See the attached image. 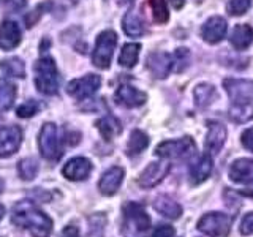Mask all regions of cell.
I'll return each instance as SVG.
<instances>
[{
    "instance_id": "obj_27",
    "label": "cell",
    "mask_w": 253,
    "mask_h": 237,
    "mask_svg": "<svg viewBox=\"0 0 253 237\" xmlns=\"http://www.w3.org/2000/svg\"><path fill=\"white\" fill-rule=\"evenodd\" d=\"M139 51H141V44L126 43L122 47L121 55H119V63H121L122 67H126V68L134 67L138 62V57H139Z\"/></svg>"
},
{
    "instance_id": "obj_46",
    "label": "cell",
    "mask_w": 253,
    "mask_h": 237,
    "mask_svg": "<svg viewBox=\"0 0 253 237\" xmlns=\"http://www.w3.org/2000/svg\"><path fill=\"white\" fill-rule=\"evenodd\" d=\"M73 2H76V0H73Z\"/></svg>"
},
{
    "instance_id": "obj_20",
    "label": "cell",
    "mask_w": 253,
    "mask_h": 237,
    "mask_svg": "<svg viewBox=\"0 0 253 237\" xmlns=\"http://www.w3.org/2000/svg\"><path fill=\"white\" fill-rule=\"evenodd\" d=\"M212 168H213L212 157L209 154L201 155L192 164V168H190V180H192V184L196 185V184H201V182H204L211 176Z\"/></svg>"
},
{
    "instance_id": "obj_8",
    "label": "cell",
    "mask_w": 253,
    "mask_h": 237,
    "mask_svg": "<svg viewBox=\"0 0 253 237\" xmlns=\"http://www.w3.org/2000/svg\"><path fill=\"white\" fill-rule=\"evenodd\" d=\"M101 78L98 75H85L83 78L73 79L67 85V92L76 100H85L100 89Z\"/></svg>"
},
{
    "instance_id": "obj_31",
    "label": "cell",
    "mask_w": 253,
    "mask_h": 237,
    "mask_svg": "<svg viewBox=\"0 0 253 237\" xmlns=\"http://www.w3.org/2000/svg\"><path fill=\"white\" fill-rule=\"evenodd\" d=\"M0 67L5 71L6 75L10 76H16V78H22L24 73H26V68H24V63L21 59H6L0 63Z\"/></svg>"
},
{
    "instance_id": "obj_13",
    "label": "cell",
    "mask_w": 253,
    "mask_h": 237,
    "mask_svg": "<svg viewBox=\"0 0 253 237\" xmlns=\"http://www.w3.org/2000/svg\"><path fill=\"white\" fill-rule=\"evenodd\" d=\"M114 98H116V103H119L121 106L138 108V106H142L147 101V95L144 92L138 90L136 87L124 84L116 90Z\"/></svg>"
},
{
    "instance_id": "obj_21",
    "label": "cell",
    "mask_w": 253,
    "mask_h": 237,
    "mask_svg": "<svg viewBox=\"0 0 253 237\" xmlns=\"http://www.w3.org/2000/svg\"><path fill=\"white\" fill-rule=\"evenodd\" d=\"M229 43L236 51H245L253 43V27L249 24H237L231 32Z\"/></svg>"
},
{
    "instance_id": "obj_40",
    "label": "cell",
    "mask_w": 253,
    "mask_h": 237,
    "mask_svg": "<svg viewBox=\"0 0 253 237\" xmlns=\"http://www.w3.org/2000/svg\"><path fill=\"white\" fill-rule=\"evenodd\" d=\"M60 237H79V231L75 226H67V228H63V231L60 233Z\"/></svg>"
},
{
    "instance_id": "obj_3",
    "label": "cell",
    "mask_w": 253,
    "mask_h": 237,
    "mask_svg": "<svg viewBox=\"0 0 253 237\" xmlns=\"http://www.w3.org/2000/svg\"><path fill=\"white\" fill-rule=\"evenodd\" d=\"M195 141L190 136L174 141H163L155 149V155H158L160 158H166V160H179V158L184 160V158L195 155Z\"/></svg>"
},
{
    "instance_id": "obj_14",
    "label": "cell",
    "mask_w": 253,
    "mask_h": 237,
    "mask_svg": "<svg viewBox=\"0 0 253 237\" xmlns=\"http://www.w3.org/2000/svg\"><path fill=\"white\" fill-rule=\"evenodd\" d=\"M147 68L157 79H165L174 68V57L166 52H152L147 57Z\"/></svg>"
},
{
    "instance_id": "obj_10",
    "label": "cell",
    "mask_w": 253,
    "mask_h": 237,
    "mask_svg": "<svg viewBox=\"0 0 253 237\" xmlns=\"http://www.w3.org/2000/svg\"><path fill=\"white\" fill-rule=\"evenodd\" d=\"M226 30H228L226 21L221 16H212V18H209L204 22V26L201 29V35L206 43L217 44L225 38Z\"/></svg>"
},
{
    "instance_id": "obj_2",
    "label": "cell",
    "mask_w": 253,
    "mask_h": 237,
    "mask_svg": "<svg viewBox=\"0 0 253 237\" xmlns=\"http://www.w3.org/2000/svg\"><path fill=\"white\" fill-rule=\"evenodd\" d=\"M37 90L43 95H55L59 90V73L51 57H42L34 67Z\"/></svg>"
},
{
    "instance_id": "obj_24",
    "label": "cell",
    "mask_w": 253,
    "mask_h": 237,
    "mask_svg": "<svg viewBox=\"0 0 253 237\" xmlns=\"http://www.w3.org/2000/svg\"><path fill=\"white\" fill-rule=\"evenodd\" d=\"M97 128L101 133V136L105 141H113L114 136H117L119 133L122 131L121 122L117 120L114 116H105L101 117L100 120H97Z\"/></svg>"
},
{
    "instance_id": "obj_5",
    "label": "cell",
    "mask_w": 253,
    "mask_h": 237,
    "mask_svg": "<svg viewBox=\"0 0 253 237\" xmlns=\"http://www.w3.org/2000/svg\"><path fill=\"white\" fill-rule=\"evenodd\" d=\"M117 44V35L114 30H105L101 32L95 43V49L92 54V62L95 67H98L101 70L109 68L111 59Z\"/></svg>"
},
{
    "instance_id": "obj_41",
    "label": "cell",
    "mask_w": 253,
    "mask_h": 237,
    "mask_svg": "<svg viewBox=\"0 0 253 237\" xmlns=\"http://www.w3.org/2000/svg\"><path fill=\"white\" fill-rule=\"evenodd\" d=\"M239 193H241V195H244V196H250V198H253V182H252V184H249V187H247V188L241 190Z\"/></svg>"
},
{
    "instance_id": "obj_4",
    "label": "cell",
    "mask_w": 253,
    "mask_h": 237,
    "mask_svg": "<svg viewBox=\"0 0 253 237\" xmlns=\"http://www.w3.org/2000/svg\"><path fill=\"white\" fill-rule=\"evenodd\" d=\"M233 218L221 212H209L198 221L196 228L211 237H225L231 231Z\"/></svg>"
},
{
    "instance_id": "obj_15",
    "label": "cell",
    "mask_w": 253,
    "mask_h": 237,
    "mask_svg": "<svg viewBox=\"0 0 253 237\" xmlns=\"http://www.w3.org/2000/svg\"><path fill=\"white\" fill-rule=\"evenodd\" d=\"M90 172H92V163H90V160H87L84 157L71 158L62 169L63 177H67L68 180H73V182L87 179Z\"/></svg>"
},
{
    "instance_id": "obj_34",
    "label": "cell",
    "mask_w": 253,
    "mask_h": 237,
    "mask_svg": "<svg viewBox=\"0 0 253 237\" xmlns=\"http://www.w3.org/2000/svg\"><path fill=\"white\" fill-rule=\"evenodd\" d=\"M250 6H252V0H229L226 10L231 16H241L244 13H247L250 10Z\"/></svg>"
},
{
    "instance_id": "obj_43",
    "label": "cell",
    "mask_w": 253,
    "mask_h": 237,
    "mask_svg": "<svg viewBox=\"0 0 253 237\" xmlns=\"http://www.w3.org/2000/svg\"><path fill=\"white\" fill-rule=\"evenodd\" d=\"M134 0H117V3L121 5V6H125V5H130V3H133Z\"/></svg>"
},
{
    "instance_id": "obj_39",
    "label": "cell",
    "mask_w": 253,
    "mask_h": 237,
    "mask_svg": "<svg viewBox=\"0 0 253 237\" xmlns=\"http://www.w3.org/2000/svg\"><path fill=\"white\" fill-rule=\"evenodd\" d=\"M242 146L253 154V128H249L242 133Z\"/></svg>"
},
{
    "instance_id": "obj_29",
    "label": "cell",
    "mask_w": 253,
    "mask_h": 237,
    "mask_svg": "<svg viewBox=\"0 0 253 237\" xmlns=\"http://www.w3.org/2000/svg\"><path fill=\"white\" fill-rule=\"evenodd\" d=\"M229 118L236 123H245L253 118V105H233L229 108Z\"/></svg>"
},
{
    "instance_id": "obj_38",
    "label": "cell",
    "mask_w": 253,
    "mask_h": 237,
    "mask_svg": "<svg viewBox=\"0 0 253 237\" xmlns=\"http://www.w3.org/2000/svg\"><path fill=\"white\" fill-rule=\"evenodd\" d=\"M174 234H176V229L169 225H160L154 231V237H174Z\"/></svg>"
},
{
    "instance_id": "obj_45",
    "label": "cell",
    "mask_w": 253,
    "mask_h": 237,
    "mask_svg": "<svg viewBox=\"0 0 253 237\" xmlns=\"http://www.w3.org/2000/svg\"><path fill=\"white\" fill-rule=\"evenodd\" d=\"M3 187H5V184H3V180H2V179H0V193H2V192H3Z\"/></svg>"
},
{
    "instance_id": "obj_23",
    "label": "cell",
    "mask_w": 253,
    "mask_h": 237,
    "mask_svg": "<svg viewBox=\"0 0 253 237\" xmlns=\"http://www.w3.org/2000/svg\"><path fill=\"white\" fill-rule=\"evenodd\" d=\"M154 209L158 213H162L163 217H168L171 220H176V218H179L182 215V207L176 201H172L171 198H168V196L157 198L155 202H154Z\"/></svg>"
},
{
    "instance_id": "obj_7",
    "label": "cell",
    "mask_w": 253,
    "mask_h": 237,
    "mask_svg": "<svg viewBox=\"0 0 253 237\" xmlns=\"http://www.w3.org/2000/svg\"><path fill=\"white\" fill-rule=\"evenodd\" d=\"M223 87L233 105H253V81L229 78L223 81Z\"/></svg>"
},
{
    "instance_id": "obj_25",
    "label": "cell",
    "mask_w": 253,
    "mask_h": 237,
    "mask_svg": "<svg viewBox=\"0 0 253 237\" xmlns=\"http://www.w3.org/2000/svg\"><path fill=\"white\" fill-rule=\"evenodd\" d=\"M193 98H195V103L198 106L206 108L217 98V90H215V87L211 85V84H200V85L195 87Z\"/></svg>"
},
{
    "instance_id": "obj_35",
    "label": "cell",
    "mask_w": 253,
    "mask_h": 237,
    "mask_svg": "<svg viewBox=\"0 0 253 237\" xmlns=\"http://www.w3.org/2000/svg\"><path fill=\"white\" fill-rule=\"evenodd\" d=\"M40 103L38 101H35V100H27L24 105H21L19 108H18V116L21 117V118H29V117H32V116H35L38 111H40Z\"/></svg>"
},
{
    "instance_id": "obj_28",
    "label": "cell",
    "mask_w": 253,
    "mask_h": 237,
    "mask_svg": "<svg viewBox=\"0 0 253 237\" xmlns=\"http://www.w3.org/2000/svg\"><path fill=\"white\" fill-rule=\"evenodd\" d=\"M149 146V136L141 130H134L130 136L128 144H126V150H128V155H138L142 150Z\"/></svg>"
},
{
    "instance_id": "obj_26",
    "label": "cell",
    "mask_w": 253,
    "mask_h": 237,
    "mask_svg": "<svg viewBox=\"0 0 253 237\" xmlns=\"http://www.w3.org/2000/svg\"><path fill=\"white\" fill-rule=\"evenodd\" d=\"M16 87L8 79L0 78V111H8L14 103Z\"/></svg>"
},
{
    "instance_id": "obj_33",
    "label": "cell",
    "mask_w": 253,
    "mask_h": 237,
    "mask_svg": "<svg viewBox=\"0 0 253 237\" xmlns=\"http://www.w3.org/2000/svg\"><path fill=\"white\" fill-rule=\"evenodd\" d=\"M150 8H152L154 21L158 24H165L169 19L168 6H166L165 0H150Z\"/></svg>"
},
{
    "instance_id": "obj_16",
    "label": "cell",
    "mask_w": 253,
    "mask_h": 237,
    "mask_svg": "<svg viewBox=\"0 0 253 237\" xmlns=\"http://www.w3.org/2000/svg\"><path fill=\"white\" fill-rule=\"evenodd\" d=\"M21 43V29L14 21H3L0 24V47L11 51Z\"/></svg>"
},
{
    "instance_id": "obj_44",
    "label": "cell",
    "mask_w": 253,
    "mask_h": 237,
    "mask_svg": "<svg viewBox=\"0 0 253 237\" xmlns=\"http://www.w3.org/2000/svg\"><path fill=\"white\" fill-rule=\"evenodd\" d=\"M3 215H5V207H3V205H2V204H0V221H2Z\"/></svg>"
},
{
    "instance_id": "obj_9",
    "label": "cell",
    "mask_w": 253,
    "mask_h": 237,
    "mask_svg": "<svg viewBox=\"0 0 253 237\" xmlns=\"http://www.w3.org/2000/svg\"><path fill=\"white\" fill-rule=\"evenodd\" d=\"M22 142V131L19 126H3L0 128V157L8 158L16 154Z\"/></svg>"
},
{
    "instance_id": "obj_30",
    "label": "cell",
    "mask_w": 253,
    "mask_h": 237,
    "mask_svg": "<svg viewBox=\"0 0 253 237\" xmlns=\"http://www.w3.org/2000/svg\"><path fill=\"white\" fill-rule=\"evenodd\" d=\"M18 171L22 180H32V179H35L38 172V163L34 158H24L18 164Z\"/></svg>"
},
{
    "instance_id": "obj_32",
    "label": "cell",
    "mask_w": 253,
    "mask_h": 237,
    "mask_svg": "<svg viewBox=\"0 0 253 237\" xmlns=\"http://www.w3.org/2000/svg\"><path fill=\"white\" fill-rule=\"evenodd\" d=\"M89 233H87V237H105L103 231H105V225H106V217L103 213H95L93 217H90L89 220Z\"/></svg>"
},
{
    "instance_id": "obj_17",
    "label": "cell",
    "mask_w": 253,
    "mask_h": 237,
    "mask_svg": "<svg viewBox=\"0 0 253 237\" xmlns=\"http://www.w3.org/2000/svg\"><path fill=\"white\" fill-rule=\"evenodd\" d=\"M122 180H124V169L119 168V166H113V168H109L101 176L98 182V188L105 196H113L119 190V187H121Z\"/></svg>"
},
{
    "instance_id": "obj_18",
    "label": "cell",
    "mask_w": 253,
    "mask_h": 237,
    "mask_svg": "<svg viewBox=\"0 0 253 237\" xmlns=\"http://www.w3.org/2000/svg\"><path fill=\"white\" fill-rule=\"evenodd\" d=\"M124 215L125 220L130 225H133L138 231H147L150 228V218L146 213V210L136 202H130L124 207Z\"/></svg>"
},
{
    "instance_id": "obj_6",
    "label": "cell",
    "mask_w": 253,
    "mask_h": 237,
    "mask_svg": "<svg viewBox=\"0 0 253 237\" xmlns=\"http://www.w3.org/2000/svg\"><path fill=\"white\" fill-rule=\"evenodd\" d=\"M38 147L46 160L57 161L62 157V146H60L57 126L54 123L43 125V128L40 131V136H38Z\"/></svg>"
},
{
    "instance_id": "obj_42",
    "label": "cell",
    "mask_w": 253,
    "mask_h": 237,
    "mask_svg": "<svg viewBox=\"0 0 253 237\" xmlns=\"http://www.w3.org/2000/svg\"><path fill=\"white\" fill-rule=\"evenodd\" d=\"M171 2V5L176 8V10H180L182 6H184V3H185V0H169Z\"/></svg>"
},
{
    "instance_id": "obj_1",
    "label": "cell",
    "mask_w": 253,
    "mask_h": 237,
    "mask_svg": "<svg viewBox=\"0 0 253 237\" xmlns=\"http://www.w3.org/2000/svg\"><path fill=\"white\" fill-rule=\"evenodd\" d=\"M11 221L16 226L27 229L34 237H49L54 225L52 220L30 201H21L14 205Z\"/></svg>"
},
{
    "instance_id": "obj_12",
    "label": "cell",
    "mask_w": 253,
    "mask_h": 237,
    "mask_svg": "<svg viewBox=\"0 0 253 237\" xmlns=\"http://www.w3.org/2000/svg\"><path fill=\"white\" fill-rule=\"evenodd\" d=\"M169 163L166 161H157L147 164V168L141 172L139 176V185L142 188H152L158 185L166 177V174L169 172Z\"/></svg>"
},
{
    "instance_id": "obj_11",
    "label": "cell",
    "mask_w": 253,
    "mask_h": 237,
    "mask_svg": "<svg viewBox=\"0 0 253 237\" xmlns=\"http://www.w3.org/2000/svg\"><path fill=\"white\" fill-rule=\"evenodd\" d=\"M226 141V128L218 122H209L208 134L204 139V150L211 157L217 155Z\"/></svg>"
},
{
    "instance_id": "obj_36",
    "label": "cell",
    "mask_w": 253,
    "mask_h": 237,
    "mask_svg": "<svg viewBox=\"0 0 253 237\" xmlns=\"http://www.w3.org/2000/svg\"><path fill=\"white\" fill-rule=\"evenodd\" d=\"M172 57H174V68H176V71H184L188 67L190 52H188V49H185V47L177 49Z\"/></svg>"
},
{
    "instance_id": "obj_22",
    "label": "cell",
    "mask_w": 253,
    "mask_h": 237,
    "mask_svg": "<svg viewBox=\"0 0 253 237\" xmlns=\"http://www.w3.org/2000/svg\"><path fill=\"white\" fill-rule=\"evenodd\" d=\"M122 29L128 37H142V34L146 32L144 21L134 10L125 13L122 19Z\"/></svg>"
},
{
    "instance_id": "obj_37",
    "label": "cell",
    "mask_w": 253,
    "mask_h": 237,
    "mask_svg": "<svg viewBox=\"0 0 253 237\" xmlns=\"http://www.w3.org/2000/svg\"><path fill=\"white\" fill-rule=\"evenodd\" d=\"M241 234L244 236H250L253 234V212L247 213L244 218H242V223H241Z\"/></svg>"
},
{
    "instance_id": "obj_19",
    "label": "cell",
    "mask_w": 253,
    "mask_h": 237,
    "mask_svg": "<svg viewBox=\"0 0 253 237\" xmlns=\"http://www.w3.org/2000/svg\"><path fill=\"white\" fill-rule=\"evenodd\" d=\"M229 177L237 184H252L253 182V160L239 158L229 168Z\"/></svg>"
}]
</instances>
